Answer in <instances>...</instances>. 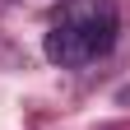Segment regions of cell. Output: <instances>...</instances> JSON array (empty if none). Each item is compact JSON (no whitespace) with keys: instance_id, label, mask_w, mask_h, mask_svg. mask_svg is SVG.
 Returning <instances> with one entry per match:
<instances>
[{"instance_id":"cell-1","label":"cell","mask_w":130,"mask_h":130,"mask_svg":"<svg viewBox=\"0 0 130 130\" xmlns=\"http://www.w3.org/2000/svg\"><path fill=\"white\" fill-rule=\"evenodd\" d=\"M111 42H116V5L111 0H60L42 51L51 65L74 70V65H88L93 56H102Z\"/></svg>"}]
</instances>
